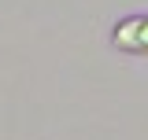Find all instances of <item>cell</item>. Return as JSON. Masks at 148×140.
Listing matches in <instances>:
<instances>
[{
  "instance_id": "6da1fadb",
  "label": "cell",
  "mask_w": 148,
  "mask_h": 140,
  "mask_svg": "<svg viewBox=\"0 0 148 140\" xmlns=\"http://www.w3.org/2000/svg\"><path fill=\"white\" fill-rule=\"evenodd\" d=\"M111 44L130 55H148V15L119 18L115 30H111Z\"/></svg>"
}]
</instances>
